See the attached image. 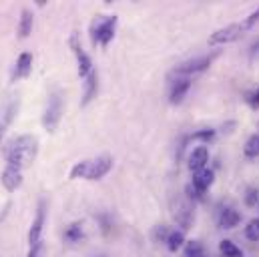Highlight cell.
Instances as JSON below:
<instances>
[{
    "label": "cell",
    "instance_id": "obj_1",
    "mask_svg": "<svg viewBox=\"0 0 259 257\" xmlns=\"http://www.w3.org/2000/svg\"><path fill=\"white\" fill-rule=\"evenodd\" d=\"M2 155L6 159V165L8 167H16V169H24V167H30L38 155V139L32 137V135H18V137H12L4 149H2Z\"/></svg>",
    "mask_w": 259,
    "mask_h": 257
},
{
    "label": "cell",
    "instance_id": "obj_2",
    "mask_svg": "<svg viewBox=\"0 0 259 257\" xmlns=\"http://www.w3.org/2000/svg\"><path fill=\"white\" fill-rule=\"evenodd\" d=\"M113 169V157L109 155H101L97 159H87V161H78L68 177L70 179H87V181H99L105 175H109V171Z\"/></svg>",
    "mask_w": 259,
    "mask_h": 257
},
{
    "label": "cell",
    "instance_id": "obj_3",
    "mask_svg": "<svg viewBox=\"0 0 259 257\" xmlns=\"http://www.w3.org/2000/svg\"><path fill=\"white\" fill-rule=\"evenodd\" d=\"M63 111H65V95H63V91L57 89L49 95V103H47V109L42 115V127L49 133L57 131L61 119H63Z\"/></svg>",
    "mask_w": 259,
    "mask_h": 257
},
{
    "label": "cell",
    "instance_id": "obj_4",
    "mask_svg": "<svg viewBox=\"0 0 259 257\" xmlns=\"http://www.w3.org/2000/svg\"><path fill=\"white\" fill-rule=\"evenodd\" d=\"M219 55H221V51H211V53H207V55H201V57H197V59H191V61H187V63L179 64V66L173 70V74H175L177 78H189L191 74L207 70Z\"/></svg>",
    "mask_w": 259,
    "mask_h": 257
},
{
    "label": "cell",
    "instance_id": "obj_5",
    "mask_svg": "<svg viewBox=\"0 0 259 257\" xmlns=\"http://www.w3.org/2000/svg\"><path fill=\"white\" fill-rule=\"evenodd\" d=\"M115 28H117V16H99L91 24L93 42H99V45L107 47L115 36Z\"/></svg>",
    "mask_w": 259,
    "mask_h": 257
},
{
    "label": "cell",
    "instance_id": "obj_6",
    "mask_svg": "<svg viewBox=\"0 0 259 257\" xmlns=\"http://www.w3.org/2000/svg\"><path fill=\"white\" fill-rule=\"evenodd\" d=\"M247 32V26L241 22H235V24H229L225 28H219L215 30L211 36H209V45H229V42H235L239 40L243 34Z\"/></svg>",
    "mask_w": 259,
    "mask_h": 257
},
{
    "label": "cell",
    "instance_id": "obj_7",
    "mask_svg": "<svg viewBox=\"0 0 259 257\" xmlns=\"http://www.w3.org/2000/svg\"><path fill=\"white\" fill-rule=\"evenodd\" d=\"M45 223H47V201H40V205H38V209H36V217L32 219L30 231H28V245H30V247L40 241Z\"/></svg>",
    "mask_w": 259,
    "mask_h": 257
},
{
    "label": "cell",
    "instance_id": "obj_8",
    "mask_svg": "<svg viewBox=\"0 0 259 257\" xmlns=\"http://www.w3.org/2000/svg\"><path fill=\"white\" fill-rule=\"evenodd\" d=\"M70 49H72V53H74V57H76L78 76H80V78H87V76L93 72V61H91V57L80 49L76 34H72V36H70Z\"/></svg>",
    "mask_w": 259,
    "mask_h": 257
},
{
    "label": "cell",
    "instance_id": "obj_9",
    "mask_svg": "<svg viewBox=\"0 0 259 257\" xmlns=\"http://www.w3.org/2000/svg\"><path fill=\"white\" fill-rule=\"evenodd\" d=\"M0 183H2V187L6 191L14 193L16 189H20V185H22V171L16 169V167H8L6 165V169L0 175Z\"/></svg>",
    "mask_w": 259,
    "mask_h": 257
},
{
    "label": "cell",
    "instance_id": "obj_10",
    "mask_svg": "<svg viewBox=\"0 0 259 257\" xmlns=\"http://www.w3.org/2000/svg\"><path fill=\"white\" fill-rule=\"evenodd\" d=\"M189 89H191V78H177V80L173 82V87H171L169 103H171V105H181L183 99L187 97Z\"/></svg>",
    "mask_w": 259,
    "mask_h": 257
},
{
    "label": "cell",
    "instance_id": "obj_11",
    "mask_svg": "<svg viewBox=\"0 0 259 257\" xmlns=\"http://www.w3.org/2000/svg\"><path fill=\"white\" fill-rule=\"evenodd\" d=\"M207 161H209V149L207 147H197L193 149L191 153H189V159H187V163H189V169L197 173V171H201V169H205V165H207Z\"/></svg>",
    "mask_w": 259,
    "mask_h": 257
},
{
    "label": "cell",
    "instance_id": "obj_12",
    "mask_svg": "<svg viewBox=\"0 0 259 257\" xmlns=\"http://www.w3.org/2000/svg\"><path fill=\"white\" fill-rule=\"evenodd\" d=\"M213 181H215V173H213L211 169L205 167V169H201V171L193 173V181H191V185H193L199 193H205L211 185H213Z\"/></svg>",
    "mask_w": 259,
    "mask_h": 257
},
{
    "label": "cell",
    "instance_id": "obj_13",
    "mask_svg": "<svg viewBox=\"0 0 259 257\" xmlns=\"http://www.w3.org/2000/svg\"><path fill=\"white\" fill-rule=\"evenodd\" d=\"M97 91H99V76H97V70L93 68V72L84 78V95H82L80 105L87 107V105L97 97Z\"/></svg>",
    "mask_w": 259,
    "mask_h": 257
},
{
    "label": "cell",
    "instance_id": "obj_14",
    "mask_svg": "<svg viewBox=\"0 0 259 257\" xmlns=\"http://www.w3.org/2000/svg\"><path fill=\"white\" fill-rule=\"evenodd\" d=\"M32 72V55L30 53H22L18 57V61L14 64V72H12V78H26L28 74Z\"/></svg>",
    "mask_w": 259,
    "mask_h": 257
},
{
    "label": "cell",
    "instance_id": "obj_15",
    "mask_svg": "<svg viewBox=\"0 0 259 257\" xmlns=\"http://www.w3.org/2000/svg\"><path fill=\"white\" fill-rule=\"evenodd\" d=\"M219 227L221 229H233V227H237L239 225V221H241V215L235 211V209H231V207H225V209H221V213H219Z\"/></svg>",
    "mask_w": 259,
    "mask_h": 257
},
{
    "label": "cell",
    "instance_id": "obj_16",
    "mask_svg": "<svg viewBox=\"0 0 259 257\" xmlns=\"http://www.w3.org/2000/svg\"><path fill=\"white\" fill-rule=\"evenodd\" d=\"M32 24H34L32 12L30 10H22L20 12V22H18V36L20 38H26L32 32Z\"/></svg>",
    "mask_w": 259,
    "mask_h": 257
},
{
    "label": "cell",
    "instance_id": "obj_17",
    "mask_svg": "<svg viewBox=\"0 0 259 257\" xmlns=\"http://www.w3.org/2000/svg\"><path fill=\"white\" fill-rule=\"evenodd\" d=\"M167 247H169V251H179L183 245H185V233L181 231V229H175V231H169V237H167Z\"/></svg>",
    "mask_w": 259,
    "mask_h": 257
},
{
    "label": "cell",
    "instance_id": "obj_18",
    "mask_svg": "<svg viewBox=\"0 0 259 257\" xmlns=\"http://www.w3.org/2000/svg\"><path fill=\"white\" fill-rule=\"evenodd\" d=\"M65 239L68 243H80L82 239H84V231H82V223H72V225H68L65 231Z\"/></svg>",
    "mask_w": 259,
    "mask_h": 257
},
{
    "label": "cell",
    "instance_id": "obj_19",
    "mask_svg": "<svg viewBox=\"0 0 259 257\" xmlns=\"http://www.w3.org/2000/svg\"><path fill=\"white\" fill-rule=\"evenodd\" d=\"M16 111H18V103H12V105L4 111V115H0V141H2V137H4V133H6V128L10 127L12 119L16 117Z\"/></svg>",
    "mask_w": 259,
    "mask_h": 257
},
{
    "label": "cell",
    "instance_id": "obj_20",
    "mask_svg": "<svg viewBox=\"0 0 259 257\" xmlns=\"http://www.w3.org/2000/svg\"><path fill=\"white\" fill-rule=\"evenodd\" d=\"M219 251L225 257H245L243 251H241L233 241H229V239H223V241L219 243Z\"/></svg>",
    "mask_w": 259,
    "mask_h": 257
},
{
    "label": "cell",
    "instance_id": "obj_21",
    "mask_svg": "<svg viewBox=\"0 0 259 257\" xmlns=\"http://www.w3.org/2000/svg\"><path fill=\"white\" fill-rule=\"evenodd\" d=\"M243 153H245V157H249V159L259 157V135H253V137H249V139H247Z\"/></svg>",
    "mask_w": 259,
    "mask_h": 257
},
{
    "label": "cell",
    "instance_id": "obj_22",
    "mask_svg": "<svg viewBox=\"0 0 259 257\" xmlns=\"http://www.w3.org/2000/svg\"><path fill=\"white\" fill-rule=\"evenodd\" d=\"M185 257H209L205 253V247L199 241H187L185 243Z\"/></svg>",
    "mask_w": 259,
    "mask_h": 257
},
{
    "label": "cell",
    "instance_id": "obj_23",
    "mask_svg": "<svg viewBox=\"0 0 259 257\" xmlns=\"http://www.w3.org/2000/svg\"><path fill=\"white\" fill-rule=\"evenodd\" d=\"M245 237L249 241H259V219H251L245 227Z\"/></svg>",
    "mask_w": 259,
    "mask_h": 257
},
{
    "label": "cell",
    "instance_id": "obj_24",
    "mask_svg": "<svg viewBox=\"0 0 259 257\" xmlns=\"http://www.w3.org/2000/svg\"><path fill=\"white\" fill-rule=\"evenodd\" d=\"M213 137H215V131H213V128H203V131L193 133L189 139H191V141H211Z\"/></svg>",
    "mask_w": 259,
    "mask_h": 257
},
{
    "label": "cell",
    "instance_id": "obj_25",
    "mask_svg": "<svg viewBox=\"0 0 259 257\" xmlns=\"http://www.w3.org/2000/svg\"><path fill=\"white\" fill-rule=\"evenodd\" d=\"M245 203H247L249 207L257 205V203H259V191H257V189H253V187H249V189H247V195H245Z\"/></svg>",
    "mask_w": 259,
    "mask_h": 257
},
{
    "label": "cell",
    "instance_id": "obj_26",
    "mask_svg": "<svg viewBox=\"0 0 259 257\" xmlns=\"http://www.w3.org/2000/svg\"><path fill=\"white\" fill-rule=\"evenodd\" d=\"M45 251H47V249H45V241L40 239L36 245H32V247H30L28 257H45Z\"/></svg>",
    "mask_w": 259,
    "mask_h": 257
},
{
    "label": "cell",
    "instance_id": "obj_27",
    "mask_svg": "<svg viewBox=\"0 0 259 257\" xmlns=\"http://www.w3.org/2000/svg\"><path fill=\"white\" fill-rule=\"evenodd\" d=\"M153 237H155L157 241H159V239H165V241H167V237H169V229H167L165 225H161V227H157V229H155Z\"/></svg>",
    "mask_w": 259,
    "mask_h": 257
},
{
    "label": "cell",
    "instance_id": "obj_28",
    "mask_svg": "<svg viewBox=\"0 0 259 257\" xmlns=\"http://www.w3.org/2000/svg\"><path fill=\"white\" fill-rule=\"evenodd\" d=\"M185 191H187V195H189V197H193V199H201V197H203V193L197 191L193 185H187V189H185Z\"/></svg>",
    "mask_w": 259,
    "mask_h": 257
},
{
    "label": "cell",
    "instance_id": "obj_29",
    "mask_svg": "<svg viewBox=\"0 0 259 257\" xmlns=\"http://www.w3.org/2000/svg\"><path fill=\"white\" fill-rule=\"evenodd\" d=\"M255 101H257V105H259V89L255 91Z\"/></svg>",
    "mask_w": 259,
    "mask_h": 257
}]
</instances>
